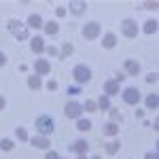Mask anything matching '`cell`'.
I'll use <instances>...</instances> for the list:
<instances>
[{
	"label": "cell",
	"mask_w": 159,
	"mask_h": 159,
	"mask_svg": "<svg viewBox=\"0 0 159 159\" xmlns=\"http://www.w3.org/2000/svg\"><path fill=\"white\" fill-rule=\"evenodd\" d=\"M34 129H36L40 136H51L55 132V121L51 115H38L34 119Z\"/></svg>",
	"instance_id": "6da1fadb"
},
{
	"label": "cell",
	"mask_w": 159,
	"mask_h": 159,
	"mask_svg": "<svg viewBox=\"0 0 159 159\" xmlns=\"http://www.w3.org/2000/svg\"><path fill=\"white\" fill-rule=\"evenodd\" d=\"M7 28H9V32H11L13 36L17 38V43H21V40H30V30H28V25L24 24V21H19V19H9V24H7Z\"/></svg>",
	"instance_id": "7a4b0ae2"
},
{
	"label": "cell",
	"mask_w": 159,
	"mask_h": 159,
	"mask_svg": "<svg viewBox=\"0 0 159 159\" xmlns=\"http://www.w3.org/2000/svg\"><path fill=\"white\" fill-rule=\"evenodd\" d=\"M91 68L89 66H85V64H76L72 68V79L76 85H85V83H89L91 81Z\"/></svg>",
	"instance_id": "3957f363"
},
{
	"label": "cell",
	"mask_w": 159,
	"mask_h": 159,
	"mask_svg": "<svg viewBox=\"0 0 159 159\" xmlns=\"http://www.w3.org/2000/svg\"><path fill=\"white\" fill-rule=\"evenodd\" d=\"M81 34L85 40H98L102 36V25H100V21H87L81 28Z\"/></svg>",
	"instance_id": "277c9868"
},
{
	"label": "cell",
	"mask_w": 159,
	"mask_h": 159,
	"mask_svg": "<svg viewBox=\"0 0 159 159\" xmlns=\"http://www.w3.org/2000/svg\"><path fill=\"white\" fill-rule=\"evenodd\" d=\"M121 34L125 38H136L138 34H140V25H138V21L132 19V17L121 19Z\"/></svg>",
	"instance_id": "5b68a950"
},
{
	"label": "cell",
	"mask_w": 159,
	"mask_h": 159,
	"mask_svg": "<svg viewBox=\"0 0 159 159\" xmlns=\"http://www.w3.org/2000/svg\"><path fill=\"white\" fill-rule=\"evenodd\" d=\"M121 98L125 104H129V106H138V102L142 100V93H140V89L134 85L125 87V89H121Z\"/></svg>",
	"instance_id": "8992f818"
},
{
	"label": "cell",
	"mask_w": 159,
	"mask_h": 159,
	"mask_svg": "<svg viewBox=\"0 0 159 159\" xmlns=\"http://www.w3.org/2000/svg\"><path fill=\"white\" fill-rule=\"evenodd\" d=\"M64 115H66V119H74V121L81 119L83 117V104L76 100H68L64 106Z\"/></svg>",
	"instance_id": "52a82bcc"
},
{
	"label": "cell",
	"mask_w": 159,
	"mask_h": 159,
	"mask_svg": "<svg viewBox=\"0 0 159 159\" xmlns=\"http://www.w3.org/2000/svg\"><path fill=\"white\" fill-rule=\"evenodd\" d=\"M123 72H125V76H138V74L142 72V66L134 57H125L123 60Z\"/></svg>",
	"instance_id": "ba28073f"
},
{
	"label": "cell",
	"mask_w": 159,
	"mask_h": 159,
	"mask_svg": "<svg viewBox=\"0 0 159 159\" xmlns=\"http://www.w3.org/2000/svg\"><path fill=\"white\" fill-rule=\"evenodd\" d=\"M68 153H74V155H87L89 153V142L85 138H76L68 144Z\"/></svg>",
	"instance_id": "9c48e42d"
},
{
	"label": "cell",
	"mask_w": 159,
	"mask_h": 159,
	"mask_svg": "<svg viewBox=\"0 0 159 159\" xmlns=\"http://www.w3.org/2000/svg\"><path fill=\"white\" fill-rule=\"evenodd\" d=\"M119 91H121V85H119L115 79H108V81H104V83H102V93H104V96H108V98L119 96Z\"/></svg>",
	"instance_id": "30bf717a"
},
{
	"label": "cell",
	"mask_w": 159,
	"mask_h": 159,
	"mask_svg": "<svg viewBox=\"0 0 159 159\" xmlns=\"http://www.w3.org/2000/svg\"><path fill=\"white\" fill-rule=\"evenodd\" d=\"M45 47H47V43H45V36L36 34V36L30 38V51H32L34 55H40V53H45Z\"/></svg>",
	"instance_id": "8fae6325"
},
{
	"label": "cell",
	"mask_w": 159,
	"mask_h": 159,
	"mask_svg": "<svg viewBox=\"0 0 159 159\" xmlns=\"http://www.w3.org/2000/svg\"><path fill=\"white\" fill-rule=\"evenodd\" d=\"M34 74L38 76H45V74H51V61L47 57H38L34 61Z\"/></svg>",
	"instance_id": "7c38bea8"
},
{
	"label": "cell",
	"mask_w": 159,
	"mask_h": 159,
	"mask_svg": "<svg viewBox=\"0 0 159 159\" xmlns=\"http://www.w3.org/2000/svg\"><path fill=\"white\" fill-rule=\"evenodd\" d=\"M30 144H32L34 148H40V151H49V148H51V140H49V136L36 134V136L30 138Z\"/></svg>",
	"instance_id": "4fadbf2b"
},
{
	"label": "cell",
	"mask_w": 159,
	"mask_h": 159,
	"mask_svg": "<svg viewBox=\"0 0 159 159\" xmlns=\"http://www.w3.org/2000/svg\"><path fill=\"white\" fill-rule=\"evenodd\" d=\"M66 9H68V13H72V15H83L87 11V2L85 0H68Z\"/></svg>",
	"instance_id": "5bb4252c"
},
{
	"label": "cell",
	"mask_w": 159,
	"mask_h": 159,
	"mask_svg": "<svg viewBox=\"0 0 159 159\" xmlns=\"http://www.w3.org/2000/svg\"><path fill=\"white\" fill-rule=\"evenodd\" d=\"M25 25H28V30H43V25H45V19H43L38 13H32V15H28V19H25Z\"/></svg>",
	"instance_id": "9a60e30c"
},
{
	"label": "cell",
	"mask_w": 159,
	"mask_h": 159,
	"mask_svg": "<svg viewBox=\"0 0 159 159\" xmlns=\"http://www.w3.org/2000/svg\"><path fill=\"white\" fill-rule=\"evenodd\" d=\"M25 85H28V89H32V91H40V89L45 87V83H43V76H38V74H28Z\"/></svg>",
	"instance_id": "2e32d148"
},
{
	"label": "cell",
	"mask_w": 159,
	"mask_h": 159,
	"mask_svg": "<svg viewBox=\"0 0 159 159\" xmlns=\"http://www.w3.org/2000/svg\"><path fill=\"white\" fill-rule=\"evenodd\" d=\"M117 43H119V38H117L115 32H106V34H102V49H115Z\"/></svg>",
	"instance_id": "e0dca14e"
},
{
	"label": "cell",
	"mask_w": 159,
	"mask_h": 159,
	"mask_svg": "<svg viewBox=\"0 0 159 159\" xmlns=\"http://www.w3.org/2000/svg\"><path fill=\"white\" fill-rule=\"evenodd\" d=\"M119 123H112V121H106L104 123V127H102V134L106 136V138H117L119 136Z\"/></svg>",
	"instance_id": "ac0fdd59"
},
{
	"label": "cell",
	"mask_w": 159,
	"mask_h": 159,
	"mask_svg": "<svg viewBox=\"0 0 159 159\" xmlns=\"http://www.w3.org/2000/svg\"><path fill=\"white\" fill-rule=\"evenodd\" d=\"M159 30V21L155 19V17H151V19H147L144 24H142V32L147 34V36H153V34H157Z\"/></svg>",
	"instance_id": "d6986e66"
},
{
	"label": "cell",
	"mask_w": 159,
	"mask_h": 159,
	"mask_svg": "<svg viewBox=\"0 0 159 159\" xmlns=\"http://www.w3.org/2000/svg\"><path fill=\"white\" fill-rule=\"evenodd\" d=\"M144 108L147 110H157L159 108V93L157 91H151L147 98H144Z\"/></svg>",
	"instance_id": "ffe728a7"
},
{
	"label": "cell",
	"mask_w": 159,
	"mask_h": 159,
	"mask_svg": "<svg viewBox=\"0 0 159 159\" xmlns=\"http://www.w3.org/2000/svg\"><path fill=\"white\" fill-rule=\"evenodd\" d=\"M121 140L119 138H112L110 142H104V151H106V155H117L119 151H121Z\"/></svg>",
	"instance_id": "44dd1931"
},
{
	"label": "cell",
	"mask_w": 159,
	"mask_h": 159,
	"mask_svg": "<svg viewBox=\"0 0 159 159\" xmlns=\"http://www.w3.org/2000/svg\"><path fill=\"white\" fill-rule=\"evenodd\" d=\"M43 32H45V36H55V34L60 32V24H57L55 19L45 21V25H43Z\"/></svg>",
	"instance_id": "7402d4cb"
},
{
	"label": "cell",
	"mask_w": 159,
	"mask_h": 159,
	"mask_svg": "<svg viewBox=\"0 0 159 159\" xmlns=\"http://www.w3.org/2000/svg\"><path fill=\"white\" fill-rule=\"evenodd\" d=\"M96 106H98V110H102V112H108V110L112 108L110 98H108V96H104V93H100V98L96 100Z\"/></svg>",
	"instance_id": "603a6c76"
},
{
	"label": "cell",
	"mask_w": 159,
	"mask_h": 159,
	"mask_svg": "<svg viewBox=\"0 0 159 159\" xmlns=\"http://www.w3.org/2000/svg\"><path fill=\"white\" fill-rule=\"evenodd\" d=\"M74 53V45L72 43H61V47H60V60H66V57H70Z\"/></svg>",
	"instance_id": "cb8c5ba5"
},
{
	"label": "cell",
	"mask_w": 159,
	"mask_h": 159,
	"mask_svg": "<svg viewBox=\"0 0 159 159\" xmlns=\"http://www.w3.org/2000/svg\"><path fill=\"white\" fill-rule=\"evenodd\" d=\"M15 138L19 142H30V134H28L25 127H15Z\"/></svg>",
	"instance_id": "d4e9b609"
},
{
	"label": "cell",
	"mask_w": 159,
	"mask_h": 159,
	"mask_svg": "<svg viewBox=\"0 0 159 159\" xmlns=\"http://www.w3.org/2000/svg\"><path fill=\"white\" fill-rule=\"evenodd\" d=\"M74 127H76L79 132H89V129H91V121L81 117V119H76V125H74Z\"/></svg>",
	"instance_id": "484cf974"
},
{
	"label": "cell",
	"mask_w": 159,
	"mask_h": 159,
	"mask_svg": "<svg viewBox=\"0 0 159 159\" xmlns=\"http://www.w3.org/2000/svg\"><path fill=\"white\" fill-rule=\"evenodd\" d=\"M13 148H15V140H13V138H2V140H0V151L9 153Z\"/></svg>",
	"instance_id": "4316f807"
},
{
	"label": "cell",
	"mask_w": 159,
	"mask_h": 159,
	"mask_svg": "<svg viewBox=\"0 0 159 159\" xmlns=\"http://www.w3.org/2000/svg\"><path fill=\"white\" fill-rule=\"evenodd\" d=\"M108 115H110V121H112V123H123V119H125V117H123V112L119 108H110Z\"/></svg>",
	"instance_id": "83f0119b"
},
{
	"label": "cell",
	"mask_w": 159,
	"mask_h": 159,
	"mask_svg": "<svg viewBox=\"0 0 159 159\" xmlns=\"http://www.w3.org/2000/svg\"><path fill=\"white\" fill-rule=\"evenodd\" d=\"M140 9H144V11H157V9H159V2H157V0H147V2H142V4H140Z\"/></svg>",
	"instance_id": "f1b7e54d"
},
{
	"label": "cell",
	"mask_w": 159,
	"mask_h": 159,
	"mask_svg": "<svg viewBox=\"0 0 159 159\" xmlns=\"http://www.w3.org/2000/svg\"><path fill=\"white\" fill-rule=\"evenodd\" d=\"M98 106H96V100H85V104H83V112H96Z\"/></svg>",
	"instance_id": "f546056e"
},
{
	"label": "cell",
	"mask_w": 159,
	"mask_h": 159,
	"mask_svg": "<svg viewBox=\"0 0 159 159\" xmlns=\"http://www.w3.org/2000/svg\"><path fill=\"white\" fill-rule=\"evenodd\" d=\"M45 53H47L49 57H60V49H57L55 45H47V47H45Z\"/></svg>",
	"instance_id": "4dcf8cb0"
},
{
	"label": "cell",
	"mask_w": 159,
	"mask_h": 159,
	"mask_svg": "<svg viewBox=\"0 0 159 159\" xmlns=\"http://www.w3.org/2000/svg\"><path fill=\"white\" fill-rule=\"evenodd\" d=\"M144 81H147L148 85H157V81H159V74H157V72H148L147 76H144Z\"/></svg>",
	"instance_id": "1f68e13d"
},
{
	"label": "cell",
	"mask_w": 159,
	"mask_h": 159,
	"mask_svg": "<svg viewBox=\"0 0 159 159\" xmlns=\"http://www.w3.org/2000/svg\"><path fill=\"white\" fill-rule=\"evenodd\" d=\"M83 89H81V85H68V89H66V93L68 96H79Z\"/></svg>",
	"instance_id": "d6a6232c"
},
{
	"label": "cell",
	"mask_w": 159,
	"mask_h": 159,
	"mask_svg": "<svg viewBox=\"0 0 159 159\" xmlns=\"http://www.w3.org/2000/svg\"><path fill=\"white\" fill-rule=\"evenodd\" d=\"M45 87H47L49 91H57V87H60V83H57L55 79H49V81L45 83Z\"/></svg>",
	"instance_id": "836d02e7"
},
{
	"label": "cell",
	"mask_w": 159,
	"mask_h": 159,
	"mask_svg": "<svg viewBox=\"0 0 159 159\" xmlns=\"http://www.w3.org/2000/svg\"><path fill=\"white\" fill-rule=\"evenodd\" d=\"M112 79H115V81H117V83H119V85H121L123 81H125V79H127V76H125V72H123V70H117V72H115V76H112Z\"/></svg>",
	"instance_id": "e575fe53"
},
{
	"label": "cell",
	"mask_w": 159,
	"mask_h": 159,
	"mask_svg": "<svg viewBox=\"0 0 159 159\" xmlns=\"http://www.w3.org/2000/svg\"><path fill=\"white\" fill-rule=\"evenodd\" d=\"M45 159H60V153L57 151H45Z\"/></svg>",
	"instance_id": "d590c367"
},
{
	"label": "cell",
	"mask_w": 159,
	"mask_h": 159,
	"mask_svg": "<svg viewBox=\"0 0 159 159\" xmlns=\"http://www.w3.org/2000/svg\"><path fill=\"white\" fill-rule=\"evenodd\" d=\"M66 15H68V9L66 7H57L55 9V17H66Z\"/></svg>",
	"instance_id": "8d00e7d4"
},
{
	"label": "cell",
	"mask_w": 159,
	"mask_h": 159,
	"mask_svg": "<svg viewBox=\"0 0 159 159\" xmlns=\"http://www.w3.org/2000/svg\"><path fill=\"white\" fill-rule=\"evenodd\" d=\"M144 159H159L157 148H155V151H147V153H144Z\"/></svg>",
	"instance_id": "74e56055"
},
{
	"label": "cell",
	"mask_w": 159,
	"mask_h": 159,
	"mask_svg": "<svg viewBox=\"0 0 159 159\" xmlns=\"http://www.w3.org/2000/svg\"><path fill=\"white\" fill-rule=\"evenodd\" d=\"M144 115H147V112H144V108H136L134 110V117H136V119H144Z\"/></svg>",
	"instance_id": "f35d334b"
},
{
	"label": "cell",
	"mask_w": 159,
	"mask_h": 159,
	"mask_svg": "<svg viewBox=\"0 0 159 159\" xmlns=\"http://www.w3.org/2000/svg\"><path fill=\"white\" fill-rule=\"evenodd\" d=\"M7 61H9V57H7V55L0 51V68H2V66H7Z\"/></svg>",
	"instance_id": "ab89813d"
},
{
	"label": "cell",
	"mask_w": 159,
	"mask_h": 159,
	"mask_svg": "<svg viewBox=\"0 0 159 159\" xmlns=\"http://www.w3.org/2000/svg\"><path fill=\"white\" fill-rule=\"evenodd\" d=\"M4 108H7V98L0 96V110H4Z\"/></svg>",
	"instance_id": "60d3db41"
},
{
	"label": "cell",
	"mask_w": 159,
	"mask_h": 159,
	"mask_svg": "<svg viewBox=\"0 0 159 159\" xmlns=\"http://www.w3.org/2000/svg\"><path fill=\"white\" fill-rule=\"evenodd\" d=\"M151 127H153V129H155V132H157V129H159V119H155V121L151 123Z\"/></svg>",
	"instance_id": "b9f144b4"
},
{
	"label": "cell",
	"mask_w": 159,
	"mask_h": 159,
	"mask_svg": "<svg viewBox=\"0 0 159 159\" xmlns=\"http://www.w3.org/2000/svg\"><path fill=\"white\" fill-rule=\"evenodd\" d=\"M76 159H89L87 155H76Z\"/></svg>",
	"instance_id": "7bdbcfd3"
},
{
	"label": "cell",
	"mask_w": 159,
	"mask_h": 159,
	"mask_svg": "<svg viewBox=\"0 0 159 159\" xmlns=\"http://www.w3.org/2000/svg\"><path fill=\"white\" fill-rule=\"evenodd\" d=\"M89 159H102V157H100V155H91Z\"/></svg>",
	"instance_id": "ee69618b"
},
{
	"label": "cell",
	"mask_w": 159,
	"mask_h": 159,
	"mask_svg": "<svg viewBox=\"0 0 159 159\" xmlns=\"http://www.w3.org/2000/svg\"><path fill=\"white\" fill-rule=\"evenodd\" d=\"M60 159H61V157H60Z\"/></svg>",
	"instance_id": "f6af8a7d"
}]
</instances>
